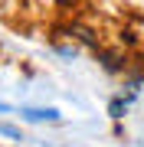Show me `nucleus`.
<instances>
[{"mask_svg":"<svg viewBox=\"0 0 144 147\" xmlns=\"http://www.w3.org/2000/svg\"><path fill=\"white\" fill-rule=\"evenodd\" d=\"M20 115L26 121H62V115H59V108H20Z\"/></svg>","mask_w":144,"mask_h":147,"instance_id":"f257e3e1","label":"nucleus"},{"mask_svg":"<svg viewBox=\"0 0 144 147\" xmlns=\"http://www.w3.org/2000/svg\"><path fill=\"white\" fill-rule=\"evenodd\" d=\"M128 105H131V98H128V95H121V98H112V105H108V115H112V118H124Z\"/></svg>","mask_w":144,"mask_h":147,"instance_id":"f03ea898","label":"nucleus"},{"mask_svg":"<svg viewBox=\"0 0 144 147\" xmlns=\"http://www.w3.org/2000/svg\"><path fill=\"white\" fill-rule=\"evenodd\" d=\"M0 137H10V141H23V131L13 124H7V121H0Z\"/></svg>","mask_w":144,"mask_h":147,"instance_id":"7ed1b4c3","label":"nucleus"},{"mask_svg":"<svg viewBox=\"0 0 144 147\" xmlns=\"http://www.w3.org/2000/svg\"><path fill=\"white\" fill-rule=\"evenodd\" d=\"M56 53L62 56V59H75V46H59Z\"/></svg>","mask_w":144,"mask_h":147,"instance_id":"20e7f679","label":"nucleus"},{"mask_svg":"<svg viewBox=\"0 0 144 147\" xmlns=\"http://www.w3.org/2000/svg\"><path fill=\"white\" fill-rule=\"evenodd\" d=\"M7 111H10V105H7V101H0V115H7Z\"/></svg>","mask_w":144,"mask_h":147,"instance_id":"39448f33","label":"nucleus"}]
</instances>
